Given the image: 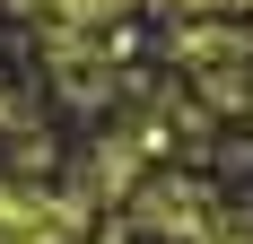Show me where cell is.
<instances>
[{
	"label": "cell",
	"instance_id": "6da1fadb",
	"mask_svg": "<svg viewBox=\"0 0 253 244\" xmlns=\"http://www.w3.org/2000/svg\"><path fill=\"white\" fill-rule=\"evenodd\" d=\"M0 244H61V218L26 209V192H0Z\"/></svg>",
	"mask_w": 253,
	"mask_h": 244
}]
</instances>
